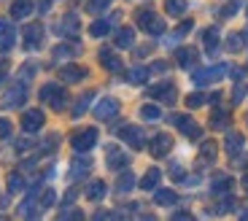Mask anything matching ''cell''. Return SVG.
<instances>
[{
	"label": "cell",
	"instance_id": "1",
	"mask_svg": "<svg viewBox=\"0 0 248 221\" xmlns=\"http://www.w3.org/2000/svg\"><path fill=\"white\" fill-rule=\"evenodd\" d=\"M70 143H73L76 151H89V148L97 143V129H94V127L81 129V132H76V135H73V141H70Z\"/></svg>",
	"mask_w": 248,
	"mask_h": 221
},
{
	"label": "cell",
	"instance_id": "2",
	"mask_svg": "<svg viewBox=\"0 0 248 221\" xmlns=\"http://www.w3.org/2000/svg\"><path fill=\"white\" fill-rule=\"evenodd\" d=\"M41 97H44L46 103H51L54 108H62V105H65V100H62V97H65V92H62L57 84H46L44 89H41Z\"/></svg>",
	"mask_w": 248,
	"mask_h": 221
},
{
	"label": "cell",
	"instance_id": "3",
	"mask_svg": "<svg viewBox=\"0 0 248 221\" xmlns=\"http://www.w3.org/2000/svg\"><path fill=\"white\" fill-rule=\"evenodd\" d=\"M227 70H230V65H216V68L200 70V73L194 76V81H197V84H211V81H218V79H221Z\"/></svg>",
	"mask_w": 248,
	"mask_h": 221
},
{
	"label": "cell",
	"instance_id": "4",
	"mask_svg": "<svg viewBox=\"0 0 248 221\" xmlns=\"http://www.w3.org/2000/svg\"><path fill=\"white\" fill-rule=\"evenodd\" d=\"M173 124L184 132V135H189V138H200V135H202V129H200L189 116H173Z\"/></svg>",
	"mask_w": 248,
	"mask_h": 221
},
{
	"label": "cell",
	"instance_id": "5",
	"mask_svg": "<svg viewBox=\"0 0 248 221\" xmlns=\"http://www.w3.org/2000/svg\"><path fill=\"white\" fill-rule=\"evenodd\" d=\"M151 97H156V100H165V103H173L175 100V86L170 84V81H162V84H156V86H151Z\"/></svg>",
	"mask_w": 248,
	"mask_h": 221
},
{
	"label": "cell",
	"instance_id": "6",
	"mask_svg": "<svg viewBox=\"0 0 248 221\" xmlns=\"http://www.w3.org/2000/svg\"><path fill=\"white\" fill-rule=\"evenodd\" d=\"M116 110H119V103L113 97H106L97 108H94V116H97V119H108V116H113Z\"/></svg>",
	"mask_w": 248,
	"mask_h": 221
},
{
	"label": "cell",
	"instance_id": "7",
	"mask_svg": "<svg viewBox=\"0 0 248 221\" xmlns=\"http://www.w3.org/2000/svg\"><path fill=\"white\" fill-rule=\"evenodd\" d=\"M170 148H173V141H170L168 135H156L154 143H151V154H154V157H165Z\"/></svg>",
	"mask_w": 248,
	"mask_h": 221
},
{
	"label": "cell",
	"instance_id": "8",
	"mask_svg": "<svg viewBox=\"0 0 248 221\" xmlns=\"http://www.w3.org/2000/svg\"><path fill=\"white\" fill-rule=\"evenodd\" d=\"M122 138L130 146H135V148H143V132L138 127H122Z\"/></svg>",
	"mask_w": 248,
	"mask_h": 221
},
{
	"label": "cell",
	"instance_id": "9",
	"mask_svg": "<svg viewBox=\"0 0 248 221\" xmlns=\"http://www.w3.org/2000/svg\"><path fill=\"white\" fill-rule=\"evenodd\" d=\"M25 129L27 132H35L38 127H41V124H44V113H41V110H27L25 113Z\"/></svg>",
	"mask_w": 248,
	"mask_h": 221
},
{
	"label": "cell",
	"instance_id": "10",
	"mask_svg": "<svg viewBox=\"0 0 248 221\" xmlns=\"http://www.w3.org/2000/svg\"><path fill=\"white\" fill-rule=\"evenodd\" d=\"M213 159H216V143L205 141L202 143V151H200V165H211Z\"/></svg>",
	"mask_w": 248,
	"mask_h": 221
},
{
	"label": "cell",
	"instance_id": "11",
	"mask_svg": "<svg viewBox=\"0 0 248 221\" xmlns=\"http://www.w3.org/2000/svg\"><path fill=\"white\" fill-rule=\"evenodd\" d=\"M25 43H27V49H38L41 46V27L32 25L25 30Z\"/></svg>",
	"mask_w": 248,
	"mask_h": 221
},
{
	"label": "cell",
	"instance_id": "12",
	"mask_svg": "<svg viewBox=\"0 0 248 221\" xmlns=\"http://www.w3.org/2000/svg\"><path fill=\"white\" fill-rule=\"evenodd\" d=\"M100 60H103V65H106L108 70H113V73H119V70H122V60H119V57H113L111 51H100Z\"/></svg>",
	"mask_w": 248,
	"mask_h": 221
},
{
	"label": "cell",
	"instance_id": "13",
	"mask_svg": "<svg viewBox=\"0 0 248 221\" xmlns=\"http://www.w3.org/2000/svg\"><path fill=\"white\" fill-rule=\"evenodd\" d=\"M108 159H111L108 165H111L113 170H122V167L127 165V157H124L122 151H116V148H111V151H108Z\"/></svg>",
	"mask_w": 248,
	"mask_h": 221
},
{
	"label": "cell",
	"instance_id": "14",
	"mask_svg": "<svg viewBox=\"0 0 248 221\" xmlns=\"http://www.w3.org/2000/svg\"><path fill=\"white\" fill-rule=\"evenodd\" d=\"M103 194H106V184H103V181H94V184H89V189H87V197H89V200H103Z\"/></svg>",
	"mask_w": 248,
	"mask_h": 221
},
{
	"label": "cell",
	"instance_id": "15",
	"mask_svg": "<svg viewBox=\"0 0 248 221\" xmlns=\"http://www.w3.org/2000/svg\"><path fill=\"white\" fill-rule=\"evenodd\" d=\"M22 100H25V86H14L6 97V105H19Z\"/></svg>",
	"mask_w": 248,
	"mask_h": 221
},
{
	"label": "cell",
	"instance_id": "16",
	"mask_svg": "<svg viewBox=\"0 0 248 221\" xmlns=\"http://www.w3.org/2000/svg\"><path fill=\"white\" fill-rule=\"evenodd\" d=\"M202 43H205V49L208 51H213L218 46V32L216 30H205L202 32Z\"/></svg>",
	"mask_w": 248,
	"mask_h": 221
},
{
	"label": "cell",
	"instance_id": "17",
	"mask_svg": "<svg viewBox=\"0 0 248 221\" xmlns=\"http://www.w3.org/2000/svg\"><path fill=\"white\" fill-rule=\"evenodd\" d=\"M156 205H175V191L159 189L156 191Z\"/></svg>",
	"mask_w": 248,
	"mask_h": 221
},
{
	"label": "cell",
	"instance_id": "18",
	"mask_svg": "<svg viewBox=\"0 0 248 221\" xmlns=\"http://www.w3.org/2000/svg\"><path fill=\"white\" fill-rule=\"evenodd\" d=\"M156 184H159V170H156V167H154V170H149V173H146V175H143V189H154V186Z\"/></svg>",
	"mask_w": 248,
	"mask_h": 221
},
{
	"label": "cell",
	"instance_id": "19",
	"mask_svg": "<svg viewBox=\"0 0 248 221\" xmlns=\"http://www.w3.org/2000/svg\"><path fill=\"white\" fill-rule=\"evenodd\" d=\"M62 30H68L65 35H76V30H78V19H76L73 14H68V16L62 19Z\"/></svg>",
	"mask_w": 248,
	"mask_h": 221
},
{
	"label": "cell",
	"instance_id": "20",
	"mask_svg": "<svg viewBox=\"0 0 248 221\" xmlns=\"http://www.w3.org/2000/svg\"><path fill=\"white\" fill-rule=\"evenodd\" d=\"M132 30H119V35H116V46L119 49H127V46H132Z\"/></svg>",
	"mask_w": 248,
	"mask_h": 221
},
{
	"label": "cell",
	"instance_id": "21",
	"mask_svg": "<svg viewBox=\"0 0 248 221\" xmlns=\"http://www.w3.org/2000/svg\"><path fill=\"white\" fill-rule=\"evenodd\" d=\"M194 60H197L194 49H181V51H178V65H184V68H189Z\"/></svg>",
	"mask_w": 248,
	"mask_h": 221
},
{
	"label": "cell",
	"instance_id": "22",
	"mask_svg": "<svg viewBox=\"0 0 248 221\" xmlns=\"http://www.w3.org/2000/svg\"><path fill=\"white\" fill-rule=\"evenodd\" d=\"M62 79L65 81H81L84 79V68H73V65H70V68L62 70Z\"/></svg>",
	"mask_w": 248,
	"mask_h": 221
},
{
	"label": "cell",
	"instance_id": "23",
	"mask_svg": "<svg viewBox=\"0 0 248 221\" xmlns=\"http://www.w3.org/2000/svg\"><path fill=\"white\" fill-rule=\"evenodd\" d=\"M30 11H32V3H27V0H19V3H14V16H16V19L27 16Z\"/></svg>",
	"mask_w": 248,
	"mask_h": 221
},
{
	"label": "cell",
	"instance_id": "24",
	"mask_svg": "<svg viewBox=\"0 0 248 221\" xmlns=\"http://www.w3.org/2000/svg\"><path fill=\"white\" fill-rule=\"evenodd\" d=\"M140 116L149 119V122H156V119L162 116V110L156 108V105H143V108H140Z\"/></svg>",
	"mask_w": 248,
	"mask_h": 221
},
{
	"label": "cell",
	"instance_id": "25",
	"mask_svg": "<svg viewBox=\"0 0 248 221\" xmlns=\"http://www.w3.org/2000/svg\"><path fill=\"white\" fill-rule=\"evenodd\" d=\"M132 186H135V175H132V173H124L122 178H119V186H116V191H130Z\"/></svg>",
	"mask_w": 248,
	"mask_h": 221
},
{
	"label": "cell",
	"instance_id": "26",
	"mask_svg": "<svg viewBox=\"0 0 248 221\" xmlns=\"http://www.w3.org/2000/svg\"><path fill=\"white\" fill-rule=\"evenodd\" d=\"M168 14H173V16H178V14L186 11V0H168Z\"/></svg>",
	"mask_w": 248,
	"mask_h": 221
},
{
	"label": "cell",
	"instance_id": "27",
	"mask_svg": "<svg viewBox=\"0 0 248 221\" xmlns=\"http://www.w3.org/2000/svg\"><path fill=\"white\" fill-rule=\"evenodd\" d=\"M73 178H81V175H87L89 173V159H76V165H73Z\"/></svg>",
	"mask_w": 248,
	"mask_h": 221
},
{
	"label": "cell",
	"instance_id": "28",
	"mask_svg": "<svg viewBox=\"0 0 248 221\" xmlns=\"http://www.w3.org/2000/svg\"><path fill=\"white\" fill-rule=\"evenodd\" d=\"M240 148H243V138L240 135H230V138H227V151H230L232 157H235Z\"/></svg>",
	"mask_w": 248,
	"mask_h": 221
},
{
	"label": "cell",
	"instance_id": "29",
	"mask_svg": "<svg viewBox=\"0 0 248 221\" xmlns=\"http://www.w3.org/2000/svg\"><path fill=\"white\" fill-rule=\"evenodd\" d=\"M154 19H156V16H154V11H140V14H138V25H140L143 30H149Z\"/></svg>",
	"mask_w": 248,
	"mask_h": 221
},
{
	"label": "cell",
	"instance_id": "30",
	"mask_svg": "<svg viewBox=\"0 0 248 221\" xmlns=\"http://www.w3.org/2000/svg\"><path fill=\"white\" fill-rule=\"evenodd\" d=\"M108 27H111L108 22H94V25L89 27V32H92L94 38H100V35H106V32H108Z\"/></svg>",
	"mask_w": 248,
	"mask_h": 221
},
{
	"label": "cell",
	"instance_id": "31",
	"mask_svg": "<svg viewBox=\"0 0 248 221\" xmlns=\"http://www.w3.org/2000/svg\"><path fill=\"white\" fill-rule=\"evenodd\" d=\"M108 6H111V0H92V3L87 6V11H92V14H100L103 8H108Z\"/></svg>",
	"mask_w": 248,
	"mask_h": 221
},
{
	"label": "cell",
	"instance_id": "32",
	"mask_svg": "<svg viewBox=\"0 0 248 221\" xmlns=\"http://www.w3.org/2000/svg\"><path fill=\"white\" fill-rule=\"evenodd\" d=\"M146 70L143 68H135V70H130V84H143V81H146Z\"/></svg>",
	"mask_w": 248,
	"mask_h": 221
},
{
	"label": "cell",
	"instance_id": "33",
	"mask_svg": "<svg viewBox=\"0 0 248 221\" xmlns=\"http://www.w3.org/2000/svg\"><path fill=\"white\" fill-rule=\"evenodd\" d=\"M230 184H232V181L227 178V175H218L216 184H213V191H230Z\"/></svg>",
	"mask_w": 248,
	"mask_h": 221
},
{
	"label": "cell",
	"instance_id": "34",
	"mask_svg": "<svg viewBox=\"0 0 248 221\" xmlns=\"http://www.w3.org/2000/svg\"><path fill=\"white\" fill-rule=\"evenodd\" d=\"M89 103H92V95H84V97L78 100V105H76V110H73V113H76V116H81V113H84V110L89 108Z\"/></svg>",
	"mask_w": 248,
	"mask_h": 221
},
{
	"label": "cell",
	"instance_id": "35",
	"mask_svg": "<svg viewBox=\"0 0 248 221\" xmlns=\"http://www.w3.org/2000/svg\"><path fill=\"white\" fill-rule=\"evenodd\" d=\"M227 110H216V113H213V127H224V124H227Z\"/></svg>",
	"mask_w": 248,
	"mask_h": 221
},
{
	"label": "cell",
	"instance_id": "36",
	"mask_svg": "<svg viewBox=\"0 0 248 221\" xmlns=\"http://www.w3.org/2000/svg\"><path fill=\"white\" fill-rule=\"evenodd\" d=\"M205 95H189V100H186V105H189V108H197V105H202L205 103Z\"/></svg>",
	"mask_w": 248,
	"mask_h": 221
},
{
	"label": "cell",
	"instance_id": "37",
	"mask_svg": "<svg viewBox=\"0 0 248 221\" xmlns=\"http://www.w3.org/2000/svg\"><path fill=\"white\" fill-rule=\"evenodd\" d=\"M246 95H248V89L243 84H237L235 86V97H232V100H235V103H243V97H246Z\"/></svg>",
	"mask_w": 248,
	"mask_h": 221
},
{
	"label": "cell",
	"instance_id": "38",
	"mask_svg": "<svg viewBox=\"0 0 248 221\" xmlns=\"http://www.w3.org/2000/svg\"><path fill=\"white\" fill-rule=\"evenodd\" d=\"M54 200H57V197H54V191H46V194H44V200H41V208H51V205H54Z\"/></svg>",
	"mask_w": 248,
	"mask_h": 221
},
{
	"label": "cell",
	"instance_id": "39",
	"mask_svg": "<svg viewBox=\"0 0 248 221\" xmlns=\"http://www.w3.org/2000/svg\"><path fill=\"white\" fill-rule=\"evenodd\" d=\"M11 135V124H8V119H0V138H8Z\"/></svg>",
	"mask_w": 248,
	"mask_h": 221
},
{
	"label": "cell",
	"instance_id": "40",
	"mask_svg": "<svg viewBox=\"0 0 248 221\" xmlns=\"http://www.w3.org/2000/svg\"><path fill=\"white\" fill-rule=\"evenodd\" d=\"M240 43H243V38H240V35H232V38H230V49H232V51L240 49Z\"/></svg>",
	"mask_w": 248,
	"mask_h": 221
},
{
	"label": "cell",
	"instance_id": "41",
	"mask_svg": "<svg viewBox=\"0 0 248 221\" xmlns=\"http://www.w3.org/2000/svg\"><path fill=\"white\" fill-rule=\"evenodd\" d=\"M22 189V178L19 175H11V191H19Z\"/></svg>",
	"mask_w": 248,
	"mask_h": 221
},
{
	"label": "cell",
	"instance_id": "42",
	"mask_svg": "<svg viewBox=\"0 0 248 221\" xmlns=\"http://www.w3.org/2000/svg\"><path fill=\"white\" fill-rule=\"evenodd\" d=\"M173 178H184V170L178 165H173Z\"/></svg>",
	"mask_w": 248,
	"mask_h": 221
},
{
	"label": "cell",
	"instance_id": "43",
	"mask_svg": "<svg viewBox=\"0 0 248 221\" xmlns=\"http://www.w3.org/2000/svg\"><path fill=\"white\" fill-rule=\"evenodd\" d=\"M3 30H6V22H3V19H0V35H3Z\"/></svg>",
	"mask_w": 248,
	"mask_h": 221
},
{
	"label": "cell",
	"instance_id": "44",
	"mask_svg": "<svg viewBox=\"0 0 248 221\" xmlns=\"http://www.w3.org/2000/svg\"><path fill=\"white\" fill-rule=\"evenodd\" d=\"M243 186H246V189H248V173H246V175H243Z\"/></svg>",
	"mask_w": 248,
	"mask_h": 221
},
{
	"label": "cell",
	"instance_id": "45",
	"mask_svg": "<svg viewBox=\"0 0 248 221\" xmlns=\"http://www.w3.org/2000/svg\"><path fill=\"white\" fill-rule=\"evenodd\" d=\"M243 219H248V210H246V213H243Z\"/></svg>",
	"mask_w": 248,
	"mask_h": 221
}]
</instances>
